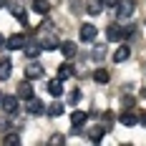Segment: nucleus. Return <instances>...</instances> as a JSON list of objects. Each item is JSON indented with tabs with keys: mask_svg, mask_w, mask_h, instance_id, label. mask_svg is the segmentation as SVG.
<instances>
[{
	"mask_svg": "<svg viewBox=\"0 0 146 146\" xmlns=\"http://www.w3.org/2000/svg\"><path fill=\"white\" fill-rule=\"evenodd\" d=\"M71 123H73V129L83 126V123H86V113H83V111H73L71 113Z\"/></svg>",
	"mask_w": 146,
	"mask_h": 146,
	"instance_id": "20",
	"label": "nucleus"
},
{
	"mask_svg": "<svg viewBox=\"0 0 146 146\" xmlns=\"http://www.w3.org/2000/svg\"><path fill=\"white\" fill-rule=\"evenodd\" d=\"M25 111H28L30 116H40V113H45V103L33 96V98H28V103H25Z\"/></svg>",
	"mask_w": 146,
	"mask_h": 146,
	"instance_id": "5",
	"label": "nucleus"
},
{
	"mask_svg": "<svg viewBox=\"0 0 146 146\" xmlns=\"http://www.w3.org/2000/svg\"><path fill=\"white\" fill-rule=\"evenodd\" d=\"M33 10L45 15V13H50V3H48V0H33Z\"/></svg>",
	"mask_w": 146,
	"mask_h": 146,
	"instance_id": "17",
	"label": "nucleus"
},
{
	"mask_svg": "<svg viewBox=\"0 0 146 146\" xmlns=\"http://www.w3.org/2000/svg\"><path fill=\"white\" fill-rule=\"evenodd\" d=\"M68 76H73V66H71V63H63V66H58V78H60V81H66Z\"/></svg>",
	"mask_w": 146,
	"mask_h": 146,
	"instance_id": "23",
	"label": "nucleus"
},
{
	"mask_svg": "<svg viewBox=\"0 0 146 146\" xmlns=\"http://www.w3.org/2000/svg\"><path fill=\"white\" fill-rule=\"evenodd\" d=\"M10 71H13L10 58H3L0 60V81H8V78H10Z\"/></svg>",
	"mask_w": 146,
	"mask_h": 146,
	"instance_id": "15",
	"label": "nucleus"
},
{
	"mask_svg": "<svg viewBox=\"0 0 146 146\" xmlns=\"http://www.w3.org/2000/svg\"><path fill=\"white\" fill-rule=\"evenodd\" d=\"M93 81H96V83H108V81H111V76H108L106 68H98V71L93 73Z\"/></svg>",
	"mask_w": 146,
	"mask_h": 146,
	"instance_id": "22",
	"label": "nucleus"
},
{
	"mask_svg": "<svg viewBox=\"0 0 146 146\" xmlns=\"http://www.w3.org/2000/svg\"><path fill=\"white\" fill-rule=\"evenodd\" d=\"M78 93H81V91H73L71 96H68V101H71V103H78Z\"/></svg>",
	"mask_w": 146,
	"mask_h": 146,
	"instance_id": "27",
	"label": "nucleus"
},
{
	"mask_svg": "<svg viewBox=\"0 0 146 146\" xmlns=\"http://www.w3.org/2000/svg\"><path fill=\"white\" fill-rule=\"evenodd\" d=\"M23 50H25V56H28V58H38V56H40V50H43V45H40V40L35 38V40H25Z\"/></svg>",
	"mask_w": 146,
	"mask_h": 146,
	"instance_id": "6",
	"label": "nucleus"
},
{
	"mask_svg": "<svg viewBox=\"0 0 146 146\" xmlns=\"http://www.w3.org/2000/svg\"><path fill=\"white\" fill-rule=\"evenodd\" d=\"M116 15H118V20H129L133 15V10H136V5H133V0H118L116 5Z\"/></svg>",
	"mask_w": 146,
	"mask_h": 146,
	"instance_id": "3",
	"label": "nucleus"
},
{
	"mask_svg": "<svg viewBox=\"0 0 146 146\" xmlns=\"http://www.w3.org/2000/svg\"><path fill=\"white\" fill-rule=\"evenodd\" d=\"M88 13L91 15H101L103 13V0H91V3H88Z\"/></svg>",
	"mask_w": 146,
	"mask_h": 146,
	"instance_id": "21",
	"label": "nucleus"
},
{
	"mask_svg": "<svg viewBox=\"0 0 146 146\" xmlns=\"http://www.w3.org/2000/svg\"><path fill=\"white\" fill-rule=\"evenodd\" d=\"M48 93H50L53 98H60V93H63V81H60V78L48 81Z\"/></svg>",
	"mask_w": 146,
	"mask_h": 146,
	"instance_id": "12",
	"label": "nucleus"
},
{
	"mask_svg": "<svg viewBox=\"0 0 146 146\" xmlns=\"http://www.w3.org/2000/svg\"><path fill=\"white\" fill-rule=\"evenodd\" d=\"M45 111H48V116L56 118V116H60V113H63V103H60V101H53L50 106H45Z\"/></svg>",
	"mask_w": 146,
	"mask_h": 146,
	"instance_id": "19",
	"label": "nucleus"
},
{
	"mask_svg": "<svg viewBox=\"0 0 146 146\" xmlns=\"http://www.w3.org/2000/svg\"><path fill=\"white\" fill-rule=\"evenodd\" d=\"M58 50L63 53V56H66V58H73V56L78 53V45L73 43V40H63V43L58 45Z\"/></svg>",
	"mask_w": 146,
	"mask_h": 146,
	"instance_id": "10",
	"label": "nucleus"
},
{
	"mask_svg": "<svg viewBox=\"0 0 146 146\" xmlns=\"http://www.w3.org/2000/svg\"><path fill=\"white\" fill-rule=\"evenodd\" d=\"M96 33H98V30L93 28L91 23H83V25H81V40H86V43L96 40Z\"/></svg>",
	"mask_w": 146,
	"mask_h": 146,
	"instance_id": "9",
	"label": "nucleus"
},
{
	"mask_svg": "<svg viewBox=\"0 0 146 146\" xmlns=\"http://www.w3.org/2000/svg\"><path fill=\"white\" fill-rule=\"evenodd\" d=\"M43 73H45V68L40 66V63H28V66H25V78H30V81L40 78Z\"/></svg>",
	"mask_w": 146,
	"mask_h": 146,
	"instance_id": "8",
	"label": "nucleus"
},
{
	"mask_svg": "<svg viewBox=\"0 0 146 146\" xmlns=\"http://www.w3.org/2000/svg\"><path fill=\"white\" fill-rule=\"evenodd\" d=\"M139 121H141V126H146V111L141 113V118H139Z\"/></svg>",
	"mask_w": 146,
	"mask_h": 146,
	"instance_id": "29",
	"label": "nucleus"
},
{
	"mask_svg": "<svg viewBox=\"0 0 146 146\" xmlns=\"http://www.w3.org/2000/svg\"><path fill=\"white\" fill-rule=\"evenodd\" d=\"M8 10H10V13H13L23 25L28 23V15H25V10H23V5H18V3H8Z\"/></svg>",
	"mask_w": 146,
	"mask_h": 146,
	"instance_id": "11",
	"label": "nucleus"
},
{
	"mask_svg": "<svg viewBox=\"0 0 146 146\" xmlns=\"http://www.w3.org/2000/svg\"><path fill=\"white\" fill-rule=\"evenodd\" d=\"M0 5H8V0H0Z\"/></svg>",
	"mask_w": 146,
	"mask_h": 146,
	"instance_id": "31",
	"label": "nucleus"
},
{
	"mask_svg": "<svg viewBox=\"0 0 146 146\" xmlns=\"http://www.w3.org/2000/svg\"><path fill=\"white\" fill-rule=\"evenodd\" d=\"M0 48H5V35L0 33Z\"/></svg>",
	"mask_w": 146,
	"mask_h": 146,
	"instance_id": "30",
	"label": "nucleus"
},
{
	"mask_svg": "<svg viewBox=\"0 0 146 146\" xmlns=\"http://www.w3.org/2000/svg\"><path fill=\"white\" fill-rule=\"evenodd\" d=\"M123 106H133V96H123Z\"/></svg>",
	"mask_w": 146,
	"mask_h": 146,
	"instance_id": "28",
	"label": "nucleus"
},
{
	"mask_svg": "<svg viewBox=\"0 0 146 146\" xmlns=\"http://www.w3.org/2000/svg\"><path fill=\"white\" fill-rule=\"evenodd\" d=\"M121 123H123V126H136L139 118L133 116V113H121Z\"/></svg>",
	"mask_w": 146,
	"mask_h": 146,
	"instance_id": "24",
	"label": "nucleus"
},
{
	"mask_svg": "<svg viewBox=\"0 0 146 146\" xmlns=\"http://www.w3.org/2000/svg\"><path fill=\"white\" fill-rule=\"evenodd\" d=\"M18 93H20V98H25V101H28V98H33V86H30V78L18 83Z\"/></svg>",
	"mask_w": 146,
	"mask_h": 146,
	"instance_id": "13",
	"label": "nucleus"
},
{
	"mask_svg": "<svg viewBox=\"0 0 146 146\" xmlns=\"http://www.w3.org/2000/svg\"><path fill=\"white\" fill-rule=\"evenodd\" d=\"M103 56H106V48H103V45H98V48L93 50V60H103Z\"/></svg>",
	"mask_w": 146,
	"mask_h": 146,
	"instance_id": "26",
	"label": "nucleus"
},
{
	"mask_svg": "<svg viewBox=\"0 0 146 146\" xmlns=\"http://www.w3.org/2000/svg\"><path fill=\"white\" fill-rule=\"evenodd\" d=\"M18 96H13V93H8V96H0V111L5 113V116H13V113H18Z\"/></svg>",
	"mask_w": 146,
	"mask_h": 146,
	"instance_id": "2",
	"label": "nucleus"
},
{
	"mask_svg": "<svg viewBox=\"0 0 146 146\" xmlns=\"http://www.w3.org/2000/svg\"><path fill=\"white\" fill-rule=\"evenodd\" d=\"M106 38H108V40H113V43H118V40H126V38H129V33H126V28H121L118 23H111V25L106 28Z\"/></svg>",
	"mask_w": 146,
	"mask_h": 146,
	"instance_id": "4",
	"label": "nucleus"
},
{
	"mask_svg": "<svg viewBox=\"0 0 146 146\" xmlns=\"http://www.w3.org/2000/svg\"><path fill=\"white\" fill-rule=\"evenodd\" d=\"M129 56H131V48L129 45H118L116 53H113V60L116 63H123V60H129Z\"/></svg>",
	"mask_w": 146,
	"mask_h": 146,
	"instance_id": "14",
	"label": "nucleus"
},
{
	"mask_svg": "<svg viewBox=\"0 0 146 146\" xmlns=\"http://www.w3.org/2000/svg\"><path fill=\"white\" fill-rule=\"evenodd\" d=\"M3 144L5 146H18L20 144V133L18 131H8L5 136H3Z\"/></svg>",
	"mask_w": 146,
	"mask_h": 146,
	"instance_id": "16",
	"label": "nucleus"
},
{
	"mask_svg": "<svg viewBox=\"0 0 146 146\" xmlns=\"http://www.w3.org/2000/svg\"><path fill=\"white\" fill-rule=\"evenodd\" d=\"M63 141H66V136H63V133H53V136L48 139V144H50V146H58V144H63Z\"/></svg>",
	"mask_w": 146,
	"mask_h": 146,
	"instance_id": "25",
	"label": "nucleus"
},
{
	"mask_svg": "<svg viewBox=\"0 0 146 146\" xmlns=\"http://www.w3.org/2000/svg\"><path fill=\"white\" fill-rule=\"evenodd\" d=\"M25 40H28V38H25L23 33H15V35H10V38L5 40V48H10V50H20V48L25 45Z\"/></svg>",
	"mask_w": 146,
	"mask_h": 146,
	"instance_id": "7",
	"label": "nucleus"
},
{
	"mask_svg": "<svg viewBox=\"0 0 146 146\" xmlns=\"http://www.w3.org/2000/svg\"><path fill=\"white\" fill-rule=\"evenodd\" d=\"M38 40H40V45H43V50H58V35L53 33V30H38Z\"/></svg>",
	"mask_w": 146,
	"mask_h": 146,
	"instance_id": "1",
	"label": "nucleus"
},
{
	"mask_svg": "<svg viewBox=\"0 0 146 146\" xmlns=\"http://www.w3.org/2000/svg\"><path fill=\"white\" fill-rule=\"evenodd\" d=\"M103 136H106V129H103V126H93V129L88 131V139H91V141H96V144L101 141Z\"/></svg>",
	"mask_w": 146,
	"mask_h": 146,
	"instance_id": "18",
	"label": "nucleus"
}]
</instances>
